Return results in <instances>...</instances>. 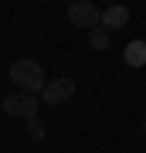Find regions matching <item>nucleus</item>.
Listing matches in <instances>:
<instances>
[{
    "label": "nucleus",
    "mask_w": 146,
    "mask_h": 153,
    "mask_svg": "<svg viewBox=\"0 0 146 153\" xmlns=\"http://www.w3.org/2000/svg\"><path fill=\"white\" fill-rule=\"evenodd\" d=\"M10 82L21 88V92H27V95H41L44 85H48V78H44V68L38 65V61L17 58L14 65H10Z\"/></svg>",
    "instance_id": "obj_1"
},
{
    "label": "nucleus",
    "mask_w": 146,
    "mask_h": 153,
    "mask_svg": "<svg viewBox=\"0 0 146 153\" xmlns=\"http://www.w3.org/2000/svg\"><path fill=\"white\" fill-rule=\"evenodd\" d=\"M68 21L75 24V27H85V31H92L102 24V10L92 4V0H75V4L68 7Z\"/></svg>",
    "instance_id": "obj_2"
},
{
    "label": "nucleus",
    "mask_w": 146,
    "mask_h": 153,
    "mask_svg": "<svg viewBox=\"0 0 146 153\" xmlns=\"http://www.w3.org/2000/svg\"><path fill=\"white\" fill-rule=\"evenodd\" d=\"M0 105H4V112L14 116V119H34V116H38V95H27V92L7 95Z\"/></svg>",
    "instance_id": "obj_3"
},
{
    "label": "nucleus",
    "mask_w": 146,
    "mask_h": 153,
    "mask_svg": "<svg viewBox=\"0 0 146 153\" xmlns=\"http://www.w3.org/2000/svg\"><path fill=\"white\" fill-rule=\"evenodd\" d=\"M71 95H75V78H68V75H61V78H54V82L44 85V92L41 99L48 105H61V102H71Z\"/></svg>",
    "instance_id": "obj_4"
},
{
    "label": "nucleus",
    "mask_w": 146,
    "mask_h": 153,
    "mask_svg": "<svg viewBox=\"0 0 146 153\" xmlns=\"http://www.w3.org/2000/svg\"><path fill=\"white\" fill-rule=\"evenodd\" d=\"M129 24V7H122V4H112V7H105L102 10V27L112 34V31H119Z\"/></svg>",
    "instance_id": "obj_5"
},
{
    "label": "nucleus",
    "mask_w": 146,
    "mask_h": 153,
    "mask_svg": "<svg viewBox=\"0 0 146 153\" xmlns=\"http://www.w3.org/2000/svg\"><path fill=\"white\" fill-rule=\"evenodd\" d=\"M122 61H126L129 68H143V65H146V38H143V41H129V44H126Z\"/></svg>",
    "instance_id": "obj_6"
},
{
    "label": "nucleus",
    "mask_w": 146,
    "mask_h": 153,
    "mask_svg": "<svg viewBox=\"0 0 146 153\" xmlns=\"http://www.w3.org/2000/svg\"><path fill=\"white\" fill-rule=\"evenodd\" d=\"M88 48H92V51H105L109 48V41H112V34H109L105 27H102V24H99V27H92V31H88Z\"/></svg>",
    "instance_id": "obj_7"
},
{
    "label": "nucleus",
    "mask_w": 146,
    "mask_h": 153,
    "mask_svg": "<svg viewBox=\"0 0 146 153\" xmlns=\"http://www.w3.org/2000/svg\"><path fill=\"white\" fill-rule=\"evenodd\" d=\"M27 133H31V140H44V123L34 116V119H27Z\"/></svg>",
    "instance_id": "obj_8"
},
{
    "label": "nucleus",
    "mask_w": 146,
    "mask_h": 153,
    "mask_svg": "<svg viewBox=\"0 0 146 153\" xmlns=\"http://www.w3.org/2000/svg\"><path fill=\"white\" fill-rule=\"evenodd\" d=\"M143 129H146V116H143Z\"/></svg>",
    "instance_id": "obj_9"
}]
</instances>
